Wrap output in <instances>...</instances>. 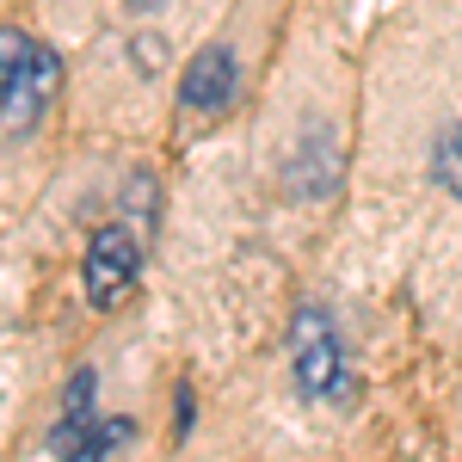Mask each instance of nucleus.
Segmentation results:
<instances>
[{"label":"nucleus","instance_id":"0eeeda50","mask_svg":"<svg viewBox=\"0 0 462 462\" xmlns=\"http://www.w3.org/2000/svg\"><path fill=\"white\" fill-rule=\"evenodd\" d=\"M37 37L25 32V25H0V106H6V93H13V80H19V69L32 62Z\"/></svg>","mask_w":462,"mask_h":462},{"label":"nucleus","instance_id":"6e6552de","mask_svg":"<svg viewBox=\"0 0 462 462\" xmlns=\"http://www.w3.org/2000/svg\"><path fill=\"white\" fill-rule=\"evenodd\" d=\"M117 216H124V222H130V228H136V235L148 241V228H154V179H148V173L130 179V191H124Z\"/></svg>","mask_w":462,"mask_h":462},{"label":"nucleus","instance_id":"39448f33","mask_svg":"<svg viewBox=\"0 0 462 462\" xmlns=\"http://www.w3.org/2000/svg\"><path fill=\"white\" fill-rule=\"evenodd\" d=\"M56 87H62V56H56L50 43H37L32 62H25L19 80H13V93H6V106H0V124H6V130H32L37 117L50 111Z\"/></svg>","mask_w":462,"mask_h":462},{"label":"nucleus","instance_id":"423d86ee","mask_svg":"<svg viewBox=\"0 0 462 462\" xmlns=\"http://www.w3.org/2000/svg\"><path fill=\"white\" fill-rule=\"evenodd\" d=\"M431 179L450 198H462V124H444L438 130V143H431Z\"/></svg>","mask_w":462,"mask_h":462},{"label":"nucleus","instance_id":"f03ea898","mask_svg":"<svg viewBox=\"0 0 462 462\" xmlns=\"http://www.w3.org/2000/svg\"><path fill=\"white\" fill-rule=\"evenodd\" d=\"M143 253H148V241L124 222V216H111V222L93 228L80 278H87V302H93L99 315H111V309L136 290V278H143Z\"/></svg>","mask_w":462,"mask_h":462},{"label":"nucleus","instance_id":"7ed1b4c3","mask_svg":"<svg viewBox=\"0 0 462 462\" xmlns=\"http://www.w3.org/2000/svg\"><path fill=\"white\" fill-rule=\"evenodd\" d=\"M99 370H74L69 389H62V431H56V462H106L124 438L130 420H99Z\"/></svg>","mask_w":462,"mask_h":462},{"label":"nucleus","instance_id":"f257e3e1","mask_svg":"<svg viewBox=\"0 0 462 462\" xmlns=\"http://www.w3.org/2000/svg\"><path fill=\"white\" fill-rule=\"evenodd\" d=\"M290 364H296V383L302 394H315V401H352V370H346V346H339V327L327 309L315 302H302L296 315H290Z\"/></svg>","mask_w":462,"mask_h":462},{"label":"nucleus","instance_id":"20e7f679","mask_svg":"<svg viewBox=\"0 0 462 462\" xmlns=\"http://www.w3.org/2000/svg\"><path fill=\"white\" fill-rule=\"evenodd\" d=\"M235 87H241V69H235V50L228 43H204L185 74H179V106L191 117H222L235 106Z\"/></svg>","mask_w":462,"mask_h":462}]
</instances>
